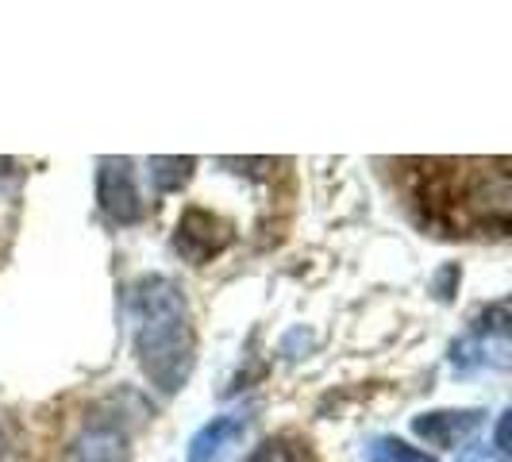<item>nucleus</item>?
<instances>
[{
	"instance_id": "nucleus-1",
	"label": "nucleus",
	"mask_w": 512,
	"mask_h": 462,
	"mask_svg": "<svg viewBox=\"0 0 512 462\" xmlns=\"http://www.w3.org/2000/svg\"><path fill=\"white\" fill-rule=\"evenodd\" d=\"M131 320V347L143 374L162 393H178L197 362V335L185 293L166 274H143L124 297Z\"/></svg>"
},
{
	"instance_id": "nucleus-2",
	"label": "nucleus",
	"mask_w": 512,
	"mask_h": 462,
	"mask_svg": "<svg viewBox=\"0 0 512 462\" xmlns=\"http://www.w3.org/2000/svg\"><path fill=\"white\" fill-rule=\"evenodd\" d=\"M489 320H478L474 332L459 335L447 351L451 366L459 374H474V370H505L509 366V324H505V308H489Z\"/></svg>"
},
{
	"instance_id": "nucleus-3",
	"label": "nucleus",
	"mask_w": 512,
	"mask_h": 462,
	"mask_svg": "<svg viewBox=\"0 0 512 462\" xmlns=\"http://www.w3.org/2000/svg\"><path fill=\"white\" fill-rule=\"evenodd\" d=\"M231 239H235V228L228 220H220L216 212H205V208H189L174 231V251L193 266H205L228 251Z\"/></svg>"
},
{
	"instance_id": "nucleus-4",
	"label": "nucleus",
	"mask_w": 512,
	"mask_h": 462,
	"mask_svg": "<svg viewBox=\"0 0 512 462\" xmlns=\"http://www.w3.org/2000/svg\"><path fill=\"white\" fill-rule=\"evenodd\" d=\"M97 197H101V208L116 224H139L143 220V197H139V185H135L128 158H104L101 178H97Z\"/></svg>"
},
{
	"instance_id": "nucleus-5",
	"label": "nucleus",
	"mask_w": 512,
	"mask_h": 462,
	"mask_svg": "<svg viewBox=\"0 0 512 462\" xmlns=\"http://www.w3.org/2000/svg\"><path fill=\"white\" fill-rule=\"evenodd\" d=\"M482 424H486V412L482 409H436L420 412L412 420V432L424 443H432V447H447L451 451V447L466 443L474 432H482Z\"/></svg>"
},
{
	"instance_id": "nucleus-6",
	"label": "nucleus",
	"mask_w": 512,
	"mask_h": 462,
	"mask_svg": "<svg viewBox=\"0 0 512 462\" xmlns=\"http://www.w3.org/2000/svg\"><path fill=\"white\" fill-rule=\"evenodd\" d=\"M247 432V420L235 416V412H224V416H212L197 436L189 439V455L185 462H216L228 447H235Z\"/></svg>"
},
{
	"instance_id": "nucleus-7",
	"label": "nucleus",
	"mask_w": 512,
	"mask_h": 462,
	"mask_svg": "<svg viewBox=\"0 0 512 462\" xmlns=\"http://www.w3.org/2000/svg\"><path fill=\"white\" fill-rule=\"evenodd\" d=\"M128 455V436L116 424H89L70 447V462H128Z\"/></svg>"
},
{
	"instance_id": "nucleus-8",
	"label": "nucleus",
	"mask_w": 512,
	"mask_h": 462,
	"mask_svg": "<svg viewBox=\"0 0 512 462\" xmlns=\"http://www.w3.org/2000/svg\"><path fill=\"white\" fill-rule=\"evenodd\" d=\"M193 170H197V158H189V154H181V158H170V154H154L147 158V178L158 193H174L181 189L185 181L193 178Z\"/></svg>"
},
{
	"instance_id": "nucleus-9",
	"label": "nucleus",
	"mask_w": 512,
	"mask_h": 462,
	"mask_svg": "<svg viewBox=\"0 0 512 462\" xmlns=\"http://www.w3.org/2000/svg\"><path fill=\"white\" fill-rule=\"evenodd\" d=\"M366 462H436L432 455H424L420 447H409L405 439L397 436H378L366 443Z\"/></svg>"
},
{
	"instance_id": "nucleus-10",
	"label": "nucleus",
	"mask_w": 512,
	"mask_h": 462,
	"mask_svg": "<svg viewBox=\"0 0 512 462\" xmlns=\"http://www.w3.org/2000/svg\"><path fill=\"white\" fill-rule=\"evenodd\" d=\"M251 462H312V455H308V447L301 439L274 436L258 447L255 455H251Z\"/></svg>"
},
{
	"instance_id": "nucleus-11",
	"label": "nucleus",
	"mask_w": 512,
	"mask_h": 462,
	"mask_svg": "<svg viewBox=\"0 0 512 462\" xmlns=\"http://www.w3.org/2000/svg\"><path fill=\"white\" fill-rule=\"evenodd\" d=\"M459 462H509V455H501V451L489 447V443H478V447H466L459 455Z\"/></svg>"
},
{
	"instance_id": "nucleus-12",
	"label": "nucleus",
	"mask_w": 512,
	"mask_h": 462,
	"mask_svg": "<svg viewBox=\"0 0 512 462\" xmlns=\"http://www.w3.org/2000/svg\"><path fill=\"white\" fill-rule=\"evenodd\" d=\"M0 455H4V436H0Z\"/></svg>"
}]
</instances>
